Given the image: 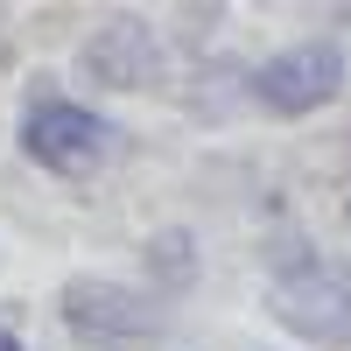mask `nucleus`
<instances>
[{
    "instance_id": "nucleus-1",
    "label": "nucleus",
    "mask_w": 351,
    "mask_h": 351,
    "mask_svg": "<svg viewBox=\"0 0 351 351\" xmlns=\"http://www.w3.org/2000/svg\"><path fill=\"white\" fill-rule=\"evenodd\" d=\"M274 316L295 337L309 344H330V351H351V274L330 267V260H281V274H274Z\"/></svg>"
},
{
    "instance_id": "nucleus-2",
    "label": "nucleus",
    "mask_w": 351,
    "mask_h": 351,
    "mask_svg": "<svg viewBox=\"0 0 351 351\" xmlns=\"http://www.w3.org/2000/svg\"><path fill=\"white\" fill-rule=\"evenodd\" d=\"M64 324L84 337V344H148L162 330V309L155 295H141L127 281H71L64 288Z\"/></svg>"
},
{
    "instance_id": "nucleus-3",
    "label": "nucleus",
    "mask_w": 351,
    "mask_h": 351,
    "mask_svg": "<svg viewBox=\"0 0 351 351\" xmlns=\"http://www.w3.org/2000/svg\"><path fill=\"white\" fill-rule=\"evenodd\" d=\"M21 148L36 155L43 169H64V176H84L99 169L106 148H112V127L99 120V112H84L71 99H36L21 120Z\"/></svg>"
},
{
    "instance_id": "nucleus-4",
    "label": "nucleus",
    "mask_w": 351,
    "mask_h": 351,
    "mask_svg": "<svg viewBox=\"0 0 351 351\" xmlns=\"http://www.w3.org/2000/svg\"><path fill=\"white\" fill-rule=\"evenodd\" d=\"M337 84H344V49L337 43H295V49H281V56L260 64L253 99L267 112H309V106L337 99Z\"/></svg>"
},
{
    "instance_id": "nucleus-5",
    "label": "nucleus",
    "mask_w": 351,
    "mask_h": 351,
    "mask_svg": "<svg viewBox=\"0 0 351 351\" xmlns=\"http://www.w3.org/2000/svg\"><path fill=\"white\" fill-rule=\"evenodd\" d=\"M84 64L99 71V84L141 92V84H155V71H162V43H155V28H141V21H106L99 36L84 43Z\"/></svg>"
},
{
    "instance_id": "nucleus-6",
    "label": "nucleus",
    "mask_w": 351,
    "mask_h": 351,
    "mask_svg": "<svg viewBox=\"0 0 351 351\" xmlns=\"http://www.w3.org/2000/svg\"><path fill=\"white\" fill-rule=\"evenodd\" d=\"M162 253V274L169 281H190V239H183V232H162V239L148 246V260Z\"/></svg>"
},
{
    "instance_id": "nucleus-7",
    "label": "nucleus",
    "mask_w": 351,
    "mask_h": 351,
    "mask_svg": "<svg viewBox=\"0 0 351 351\" xmlns=\"http://www.w3.org/2000/svg\"><path fill=\"white\" fill-rule=\"evenodd\" d=\"M0 351H21V344H14V337H8V330H0Z\"/></svg>"
}]
</instances>
